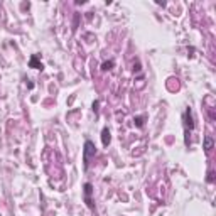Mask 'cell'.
Segmentation results:
<instances>
[{
	"mask_svg": "<svg viewBox=\"0 0 216 216\" xmlns=\"http://www.w3.org/2000/svg\"><path fill=\"white\" fill-rule=\"evenodd\" d=\"M96 154V147H95V144L93 142H86L85 144V154H83V161H85V167H88V164H89V159Z\"/></svg>",
	"mask_w": 216,
	"mask_h": 216,
	"instance_id": "cell-1",
	"label": "cell"
},
{
	"mask_svg": "<svg viewBox=\"0 0 216 216\" xmlns=\"http://www.w3.org/2000/svg\"><path fill=\"white\" fill-rule=\"evenodd\" d=\"M91 193H93V186L91 184H85V201L89 208H93V199H91Z\"/></svg>",
	"mask_w": 216,
	"mask_h": 216,
	"instance_id": "cell-2",
	"label": "cell"
},
{
	"mask_svg": "<svg viewBox=\"0 0 216 216\" xmlns=\"http://www.w3.org/2000/svg\"><path fill=\"white\" fill-rule=\"evenodd\" d=\"M184 120H186V128L193 130V128H194V123H193V115H191V110H189V108H187L186 113H184Z\"/></svg>",
	"mask_w": 216,
	"mask_h": 216,
	"instance_id": "cell-3",
	"label": "cell"
},
{
	"mask_svg": "<svg viewBox=\"0 0 216 216\" xmlns=\"http://www.w3.org/2000/svg\"><path fill=\"white\" fill-rule=\"evenodd\" d=\"M211 149H213V139L209 135L204 137V150L206 152H211Z\"/></svg>",
	"mask_w": 216,
	"mask_h": 216,
	"instance_id": "cell-4",
	"label": "cell"
},
{
	"mask_svg": "<svg viewBox=\"0 0 216 216\" xmlns=\"http://www.w3.org/2000/svg\"><path fill=\"white\" fill-rule=\"evenodd\" d=\"M102 139H103V145H108V144H110V132H108V128H103Z\"/></svg>",
	"mask_w": 216,
	"mask_h": 216,
	"instance_id": "cell-5",
	"label": "cell"
},
{
	"mask_svg": "<svg viewBox=\"0 0 216 216\" xmlns=\"http://www.w3.org/2000/svg\"><path fill=\"white\" fill-rule=\"evenodd\" d=\"M30 66H32V68H41V64L36 61V58H32V59H30Z\"/></svg>",
	"mask_w": 216,
	"mask_h": 216,
	"instance_id": "cell-6",
	"label": "cell"
},
{
	"mask_svg": "<svg viewBox=\"0 0 216 216\" xmlns=\"http://www.w3.org/2000/svg\"><path fill=\"white\" fill-rule=\"evenodd\" d=\"M111 66H113V61H110V63H105V64H103V69H110Z\"/></svg>",
	"mask_w": 216,
	"mask_h": 216,
	"instance_id": "cell-7",
	"label": "cell"
},
{
	"mask_svg": "<svg viewBox=\"0 0 216 216\" xmlns=\"http://www.w3.org/2000/svg\"><path fill=\"white\" fill-rule=\"evenodd\" d=\"M135 122H137V127H142V118H140V117L135 118Z\"/></svg>",
	"mask_w": 216,
	"mask_h": 216,
	"instance_id": "cell-8",
	"label": "cell"
}]
</instances>
